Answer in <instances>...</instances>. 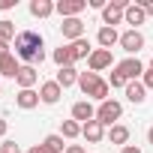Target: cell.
Here are the masks:
<instances>
[{"mask_svg": "<svg viewBox=\"0 0 153 153\" xmlns=\"http://www.w3.org/2000/svg\"><path fill=\"white\" fill-rule=\"evenodd\" d=\"M12 48H15V57L24 60L27 66L45 60V39H42V33H36V30H18Z\"/></svg>", "mask_w": 153, "mask_h": 153, "instance_id": "cell-1", "label": "cell"}, {"mask_svg": "<svg viewBox=\"0 0 153 153\" xmlns=\"http://www.w3.org/2000/svg\"><path fill=\"white\" fill-rule=\"evenodd\" d=\"M78 87H81V93L84 96H90V99H96V102H105L108 99V81L105 78H99L96 72H81L78 75Z\"/></svg>", "mask_w": 153, "mask_h": 153, "instance_id": "cell-2", "label": "cell"}, {"mask_svg": "<svg viewBox=\"0 0 153 153\" xmlns=\"http://www.w3.org/2000/svg\"><path fill=\"white\" fill-rule=\"evenodd\" d=\"M120 117H123V105H120L117 99H105V102H99V108H96V120H99L102 126H114Z\"/></svg>", "mask_w": 153, "mask_h": 153, "instance_id": "cell-3", "label": "cell"}, {"mask_svg": "<svg viewBox=\"0 0 153 153\" xmlns=\"http://www.w3.org/2000/svg\"><path fill=\"white\" fill-rule=\"evenodd\" d=\"M126 9H129V0H111V3L102 9V21H105V27L120 24L123 15H126Z\"/></svg>", "mask_w": 153, "mask_h": 153, "instance_id": "cell-4", "label": "cell"}, {"mask_svg": "<svg viewBox=\"0 0 153 153\" xmlns=\"http://www.w3.org/2000/svg\"><path fill=\"white\" fill-rule=\"evenodd\" d=\"M84 9H87V0H57L54 3V12L60 18H78Z\"/></svg>", "mask_w": 153, "mask_h": 153, "instance_id": "cell-5", "label": "cell"}, {"mask_svg": "<svg viewBox=\"0 0 153 153\" xmlns=\"http://www.w3.org/2000/svg\"><path fill=\"white\" fill-rule=\"evenodd\" d=\"M117 72L123 75L126 81H138L141 75H144V63H141L138 57H126V60H120V63H117Z\"/></svg>", "mask_w": 153, "mask_h": 153, "instance_id": "cell-6", "label": "cell"}, {"mask_svg": "<svg viewBox=\"0 0 153 153\" xmlns=\"http://www.w3.org/2000/svg\"><path fill=\"white\" fill-rule=\"evenodd\" d=\"M120 48H123L126 54H138V51L144 48V33H141V30H126V33H120Z\"/></svg>", "mask_w": 153, "mask_h": 153, "instance_id": "cell-7", "label": "cell"}, {"mask_svg": "<svg viewBox=\"0 0 153 153\" xmlns=\"http://www.w3.org/2000/svg\"><path fill=\"white\" fill-rule=\"evenodd\" d=\"M84 21L81 18H63V24H60V33H63V39H69V42H75V39H84Z\"/></svg>", "mask_w": 153, "mask_h": 153, "instance_id": "cell-8", "label": "cell"}, {"mask_svg": "<svg viewBox=\"0 0 153 153\" xmlns=\"http://www.w3.org/2000/svg\"><path fill=\"white\" fill-rule=\"evenodd\" d=\"M72 120H78L81 126L90 123V120H96V108H93V102H90V99L75 102V105H72Z\"/></svg>", "mask_w": 153, "mask_h": 153, "instance_id": "cell-9", "label": "cell"}, {"mask_svg": "<svg viewBox=\"0 0 153 153\" xmlns=\"http://www.w3.org/2000/svg\"><path fill=\"white\" fill-rule=\"evenodd\" d=\"M36 81H39V69H36V66H21L18 78H15L18 90H33V87H36Z\"/></svg>", "mask_w": 153, "mask_h": 153, "instance_id": "cell-10", "label": "cell"}, {"mask_svg": "<svg viewBox=\"0 0 153 153\" xmlns=\"http://www.w3.org/2000/svg\"><path fill=\"white\" fill-rule=\"evenodd\" d=\"M60 96H63V87H60L57 81H45V84L39 87V99H42L45 105H57Z\"/></svg>", "mask_w": 153, "mask_h": 153, "instance_id": "cell-11", "label": "cell"}, {"mask_svg": "<svg viewBox=\"0 0 153 153\" xmlns=\"http://www.w3.org/2000/svg\"><path fill=\"white\" fill-rule=\"evenodd\" d=\"M87 63H90V72H102V69H108L111 66V51H105V48H96L90 57H87Z\"/></svg>", "mask_w": 153, "mask_h": 153, "instance_id": "cell-12", "label": "cell"}, {"mask_svg": "<svg viewBox=\"0 0 153 153\" xmlns=\"http://www.w3.org/2000/svg\"><path fill=\"white\" fill-rule=\"evenodd\" d=\"M81 135H84L90 144H99L108 132H105V126H102L99 120H90V123H84V126H81Z\"/></svg>", "mask_w": 153, "mask_h": 153, "instance_id": "cell-13", "label": "cell"}, {"mask_svg": "<svg viewBox=\"0 0 153 153\" xmlns=\"http://www.w3.org/2000/svg\"><path fill=\"white\" fill-rule=\"evenodd\" d=\"M18 72H21V66H18V57L9 51V54H3L0 57V75H6V78H18Z\"/></svg>", "mask_w": 153, "mask_h": 153, "instance_id": "cell-14", "label": "cell"}, {"mask_svg": "<svg viewBox=\"0 0 153 153\" xmlns=\"http://www.w3.org/2000/svg\"><path fill=\"white\" fill-rule=\"evenodd\" d=\"M96 42H99V48L111 51V45H120V33H117L114 27H99V33H96Z\"/></svg>", "mask_w": 153, "mask_h": 153, "instance_id": "cell-15", "label": "cell"}, {"mask_svg": "<svg viewBox=\"0 0 153 153\" xmlns=\"http://www.w3.org/2000/svg\"><path fill=\"white\" fill-rule=\"evenodd\" d=\"M123 93H126V99H129L132 105H141V102L147 99V87H144L141 81H129V84L123 87Z\"/></svg>", "mask_w": 153, "mask_h": 153, "instance_id": "cell-16", "label": "cell"}, {"mask_svg": "<svg viewBox=\"0 0 153 153\" xmlns=\"http://www.w3.org/2000/svg\"><path fill=\"white\" fill-rule=\"evenodd\" d=\"M78 75H81V72L75 69V66H63V69H57V78H54V81L66 90V87H72V84H78Z\"/></svg>", "mask_w": 153, "mask_h": 153, "instance_id": "cell-17", "label": "cell"}, {"mask_svg": "<svg viewBox=\"0 0 153 153\" xmlns=\"http://www.w3.org/2000/svg\"><path fill=\"white\" fill-rule=\"evenodd\" d=\"M144 18H147L144 6H141V3H129V9H126L123 21H126V24H132V30H138V24H144Z\"/></svg>", "mask_w": 153, "mask_h": 153, "instance_id": "cell-18", "label": "cell"}, {"mask_svg": "<svg viewBox=\"0 0 153 153\" xmlns=\"http://www.w3.org/2000/svg\"><path fill=\"white\" fill-rule=\"evenodd\" d=\"M39 102H42V99H39V90H18V96H15V105L24 108V111L36 108Z\"/></svg>", "mask_w": 153, "mask_h": 153, "instance_id": "cell-19", "label": "cell"}, {"mask_svg": "<svg viewBox=\"0 0 153 153\" xmlns=\"http://www.w3.org/2000/svg\"><path fill=\"white\" fill-rule=\"evenodd\" d=\"M108 141H111V144H120V147H126V144H129V126H123V123H114V126L108 129Z\"/></svg>", "mask_w": 153, "mask_h": 153, "instance_id": "cell-20", "label": "cell"}, {"mask_svg": "<svg viewBox=\"0 0 153 153\" xmlns=\"http://www.w3.org/2000/svg\"><path fill=\"white\" fill-rule=\"evenodd\" d=\"M54 12V3L51 0H30V15L33 18H48Z\"/></svg>", "mask_w": 153, "mask_h": 153, "instance_id": "cell-21", "label": "cell"}, {"mask_svg": "<svg viewBox=\"0 0 153 153\" xmlns=\"http://www.w3.org/2000/svg\"><path fill=\"white\" fill-rule=\"evenodd\" d=\"M69 51H72V60H84V57L93 54V48H90L87 39H75V42H69Z\"/></svg>", "mask_w": 153, "mask_h": 153, "instance_id": "cell-22", "label": "cell"}, {"mask_svg": "<svg viewBox=\"0 0 153 153\" xmlns=\"http://www.w3.org/2000/svg\"><path fill=\"white\" fill-rule=\"evenodd\" d=\"M51 60L57 63V69H63V66H75V60H72V51H69V45H60V48H54Z\"/></svg>", "mask_w": 153, "mask_h": 153, "instance_id": "cell-23", "label": "cell"}, {"mask_svg": "<svg viewBox=\"0 0 153 153\" xmlns=\"http://www.w3.org/2000/svg\"><path fill=\"white\" fill-rule=\"evenodd\" d=\"M15 36H18V30H15V21H9V18H0V39H3V42H15Z\"/></svg>", "mask_w": 153, "mask_h": 153, "instance_id": "cell-24", "label": "cell"}, {"mask_svg": "<svg viewBox=\"0 0 153 153\" xmlns=\"http://www.w3.org/2000/svg\"><path fill=\"white\" fill-rule=\"evenodd\" d=\"M60 135L69 138V141L78 138V135H81V123H78V120H63V123H60Z\"/></svg>", "mask_w": 153, "mask_h": 153, "instance_id": "cell-25", "label": "cell"}, {"mask_svg": "<svg viewBox=\"0 0 153 153\" xmlns=\"http://www.w3.org/2000/svg\"><path fill=\"white\" fill-rule=\"evenodd\" d=\"M42 144H45L51 153H66V147H69V144H63V135H60V132H57V135H48Z\"/></svg>", "mask_w": 153, "mask_h": 153, "instance_id": "cell-26", "label": "cell"}, {"mask_svg": "<svg viewBox=\"0 0 153 153\" xmlns=\"http://www.w3.org/2000/svg\"><path fill=\"white\" fill-rule=\"evenodd\" d=\"M126 84H129V81L123 78L117 69H114V72H111V78H108V87H126Z\"/></svg>", "mask_w": 153, "mask_h": 153, "instance_id": "cell-27", "label": "cell"}, {"mask_svg": "<svg viewBox=\"0 0 153 153\" xmlns=\"http://www.w3.org/2000/svg\"><path fill=\"white\" fill-rule=\"evenodd\" d=\"M141 84H144L147 90H153V66H147V69H144V75H141Z\"/></svg>", "mask_w": 153, "mask_h": 153, "instance_id": "cell-28", "label": "cell"}, {"mask_svg": "<svg viewBox=\"0 0 153 153\" xmlns=\"http://www.w3.org/2000/svg\"><path fill=\"white\" fill-rule=\"evenodd\" d=\"M0 153H21V147L15 141H3V147H0Z\"/></svg>", "mask_w": 153, "mask_h": 153, "instance_id": "cell-29", "label": "cell"}, {"mask_svg": "<svg viewBox=\"0 0 153 153\" xmlns=\"http://www.w3.org/2000/svg\"><path fill=\"white\" fill-rule=\"evenodd\" d=\"M18 3V0H0V12H6V9H12Z\"/></svg>", "mask_w": 153, "mask_h": 153, "instance_id": "cell-30", "label": "cell"}, {"mask_svg": "<svg viewBox=\"0 0 153 153\" xmlns=\"http://www.w3.org/2000/svg\"><path fill=\"white\" fill-rule=\"evenodd\" d=\"M27 153H51V150H48V147H45V144H33V147H30V150H27Z\"/></svg>", "mask_w": 153, "mask_h": 153, "instance_id": "cell-31", "label": "cell"}, {"mask_svg": "<svg viewBox=\"0 0 153 153\" xmlns=\"http://www.w3.org/2000/svg\"><path fill=\"white\" fill-rule=\"evenodd\" d=\"M66 153H87V150H84L81 144H69V147H66Z\"/></svg>", "mask_w": 153, "mask_h": 153, "instance_id": "cell-32", "label": "cell"}, {"mask_svg": "<svg viewBox=\"0 0 153 153\" xmlns=\"http://www.w3.org/2000/svg\"><path fill=\"white\" fill-rule=\"evenodd\" d=\"M141 6H144L147 15H153V0H141Z\"/></svg>", "mask_w": 153, "mask_h": 153, "instance_id": "cell-33", "label": "cell"}, {"mask_svg": "<svg viewBox=\"0 0 153 153\" xmlns=\"http://www.w3.org/2000/svg\"><path fill=\"white\" fill-rule=\"evenodd\" d=\"M120 153H141L135 144H126V147H120Z\"/></svg>", "mask_w": 153, "mask_h": 153, "instance_id": "cell-34", "label": "cell"}, {"mask_svg": "<svg viewBox=\"0 0 153 153\" xmlns=\"http://www.w3.org/2000/svg\"><path fill=\"white\" fill-rule=\"evenodd\" d=\"M6 129H9V123H6L3 117H0V138H3V135H6Z\"/></svg>", "mask_w": 153, "mask_h": 153, "instance_id": "cell-35", "label": "cell"}, {"mask_svg": "<svg viewBox=\"0 0 153 153\" xmlns=\"http://www.w3.org/2000/svg\"><path fill=\"white\" fill-rule=\"evenodd\" d=\"M3 54H9V42H3V39H0V57H3Z\"/></svg>", "mask_w": 153, "mask_h": 153, "instance_id": "cell-36", "label": "cell"}, {"mask_svg": "<svg viewBox=\"0 0 153 153\" xmlns=\"http://www.w3.org/2000/svg\"><path fill=\"white\" fill-rule=\"evenodd\" d=\"M147 141H150V144H153V126H150V129H147Z\"/></svg>", "mask_w": 153, "mask_h": 153, "instance_id": "cell-37", "label": "cell"}, {"mask_svg": "<svg viewBox=\"0 0 153 153\" xmlns=\"http://www.w3.org/2000/svg\"><path fill=\"white\" fill-rule=\"evenodd\" d=\"M0 96H3V87H0Z\"/></svg>", "mask_w": 153, "mask_h": 153, "instance_id": "cell-38", "label": "cell"}, {"mask_svg": "<svg viewBox=\"0 0 153 153\" xmlns=\"http://www.w3.org/2000/svg\"><path fill=\"white\" fill-rule=\"evenodd\" d=\"M150 66H153V57H150Z\"/></svg>", "mask_w": 153, "mask_h": 153, "instance_id": "cell-39", "label": "cell"}]
</instances>
